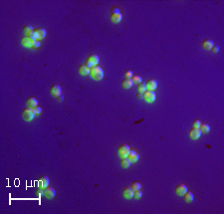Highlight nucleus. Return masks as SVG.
Returning a JSON list of instances; mask_svg holds the SVG:
<instances>
[{
    "label": "nucleus",
    "instance_id": "14",
    "mask_svg": "<svg viewBox=\"0 0 224 214\" xmlns=\"http://www.w3.org/2000/svg\"><path fill=\"white\" fill-rule=\"evenodd\" d=\"M145 86H147V90H151L153 91L154 89H156L158 87V81L155 79H149L145 83Z\"/></svg>",
    "mask_w": 224,
    "mask_h": 214
},
{
    "label": "nucleus",
    "instance_id": "12",
    "mask_svg": "<svg viewBox=\"0 0 224 214\" xmlns=\"http://www.w3.org/2000/svg\"><path fill=\"white\" fill-rule=\"evenodd\" d=\"M50 93L52 96L54 97H57L59 95H61V87H60L58 84H54L51 86L50 88Z\"/></svg>",
    "mask_w": 224,
    "mask_h": 214
},
{
    "label": "nucleus",
    "instance_id": "25",
    "mask_svg": "<svg viewBox=\"0 0 224 214\" xmlns=\"http://www.w3.org/2000/svg\"><path fill=\"white\" fill-rule=\"evenodd\" d=\"M132 80H133L134 84H140V83H142V79L138 75H134L133 77H132Z\"/></svg>",
    "mask_w": 224,
    "mask_h": 214
},
{
    "label": "nucleus",
    "instance_id": "28",
    "mask_svg": "<svg viewBox=\"0 0 224 214\" xmlns=\"http://www.w3.org/2000/svg\"><path fill=\"white\" fill-rule=\"evenodd\" d=\"M142 196V192L140 191V189H138V190H134V199H140V197Z\"/></svg>",
    "mask_w": 224,
    "mask_h": 214
},
{
    "label": "nucleus",
    "instance_id": "2",
    "mask_svg": "<svg viewBox=\"0 0 224 214\" xmlns=\"http://www.w3.org/2000/svg\"><path fill=\"white\" fill-rule=\"evenodd\" d=\"M35 112H34V110H33V108H30V107H26L23 109V111H22V117H23V119L27 121H32L33 119H34L35 117Z\"/></svg>",
    "mask_w": 224,
    "mask_h": 214
},
{
    "label": "nucleus",
    "instance_id": "16",
    "mask_svg": "<svg viewBox=\"0 0 224 214\" xmlns=\"http://www.w3.org/2000/svg\"><path fill=\"white\" fill-rule=\"evenodd\" d=\"M78 72H79V74H81V75L86 76L88 74H90V67L87 66L86 64H81L79 68H78Z\"/></svg>",
    "mask_w": 224,
    "mask_h": 214
},
{
    "label": "nucleus",
    "instance_id": "31",
    "mask_svg": "<svg viewBox=\"0 0 224 214\" xmlns=\"http://www.w3.org/2000/svg\"><path fill=\"white\" fill-rule=\"evenodd\" d=\"M33 110H34V112L36 115H39V114H41L42 112V109H41V107H35V108H33Z\"/></svg>",
    "mask_w": 224,
    "mask_h": 214
},
{
    "label": "nucleus",
    "instance_id": "29",
    "mask_svg": "<svg viewBox=\"0 0 224 214\" xmlns=\"http://www.w3.org/2000/svg\"><path fill=\"white\" fill-rule=\"evenodd\" d=\"M125 78H132V77H133V71H132V70H129V69H127V70H125Z\"/></svg>",
    "mask_w": 224,
    "mask_h": 214
},
{
    "label": "nucleus",
    "instance_id": "13",
    "mask_svg": "<svg viewBox=\"0 0 224 214\" xmlns=\"http://www.w3.org/2000/svg\"><path fill=\"white\" fill-rule=\"evenodd\" d=\"M38 181H39L40 187H42V188H46L47 186L49 185V177L46 176V175H41V176L38 178Z\"/></svg>",
    "mask_w": 224,
    "mask_h": 214
},
{
    "label": "nucleus",
    "instance_id": "33",
    "mask_svg": "<svg viewBox=\"0 0 224 214\" xmlns=\"http://www.w3.org/2000/svg\"><path fill=\"white\" fill-rule=\"evenodd\" d=\"M40 45H41V43H40V41H39V40H37V41H35L34 45H33V48H34V49H37V48H39V47H40Z\"/></svg>",
    "mask_w": 224,
    "mask_h": 214
},
{
    "label": "nucleus",
    "instance_id": "19",
    "mask_svg": "<svg viewBox=\"0 0 224 214\" xmlns=\"http://www.w3.org/2000/svg\"><path fill=\"white\" fill-rule=\"evenodd\" d=\"M127 158H129L132 163H136V161L140 159V155H138V152H134V150H131L129 155H127Z\"/></svg>",
    "mask_w": 224,
    "mask_h": 214
},
{
    "label": "nucleus",
    "instance_id": "32",
    "mask_svg": "<svg viewBox=\"0 0 224 214\" xmlns=\"http://www.w3.org/2000/svg\"><path fill=\"white\" fill-rule=\"evenodd\" d=\"M210 50L213 52V53H217V52L219 51V46H218V45H215V44H214L213 46H212V48L210 49Z\"/></svg>",
    "mask_w": 224,
    "mask_h": 214
},
{
    "label": "nucleus",
    "instance_id": "18",
    "mask_svg": "<svg viewBox=\"0 0 224 214\" xmlns=\"http://www.w3.org/2000/svg\"><path fill=\"white\" fill-rule=\"evenodd\" d=\"M122 87L125 88V89H129V88H131L132 86L134 85V82L133 80H132V78H125L122 80Z\"/></svg>",
    "mask_w": 224,
    "mask_h": 214
},
{
    "label": "nucleus",
    "instance_id": "15",
    "mask_svg": "<svg viewBox=\"0 0 224 214\" xmlns=\"http://www.w3.org/2000/svg\"><path fill=\"white\" fill-rule=\"evenodd\" d=\"M123 19V15L121 12H112L111 13V20L114 23H119Z\"/></svg>",
    "mask_w": 224,
    "mask_h": 214
},
{
    "label": "nucleus",
    "instance_id": "24",
    "mask_svg": "<svg viewBox=\"0 0 224 214\" xmlns=\"http://www.w3.org/2000/svg\"><path fill=\"white\" fill-rule=\"evenodd\" d=\"M183 196H184V200L186 202H192L194 199V196H193V194H192V192H189V191H186V192L183 194Z\"/></svg>",
    "mask_w": 224,
    "mask_h": 214
},
{
    "label": "nucleus",
    "instance_id": "37",
    "mask_svg": "<svg viewBox=\"0 0 224 214\" xmlns=\"http://www.w3.org/2000/svg\"><path fill=\"white\" fill-rule=\"evenodd\" d=\"M136 98H138V99H142L143 98V93L138 92V94H136Z\"/></svg>",
    "mask_w": 224,
    "mask_h": 214
},
{
    "label": "nucleus",
    "instance_id": "35",
    "mask_svg": "<svg viewBox=\"0 0 224 214\" xmlns=\"http://www.w3.org/2000/svg\"><path fill=\"white\" fill-rule=\"evenodd\" d=\"M56 99H57V101H58V102H60V103H61V102H63V100H64V97H63L62 95H59V96H57V97H56Z\"/></svg>",
    "mask_w": 224,
    "mask_h": 214
},
{
    "label": "nucleus",
    "instance_id": "6",
    "mask_svg": "<svg viewBox=\"0 0 224 214\" xmlns=\"http://www.w3.org/2000/svg\"><path fill=\"white\" fill-rule=\"evenodd\" d=\"M155 98H156V95L153 91H151V90H147V91L143 93L142 99H145V101L147 103H153L154 101H155Z\"/></svg>",
    "mask_w": 224,
    "mask_h": 214
},
{
    "label": "nucleus",
    "instance_id": "3",
    "mask_svg": "<svg viewBox=\"0 0 224 214\" xmlns=\"http://www.w3.org/2000/svg\"><path fill=\"white\" fill-rule=\"evenodd\" d=\"M46 34H47V32L44 28H37V29H34V32H33V34L31 35V37L37 41V40L44 39Z\"/></svg>",
    "mask_w": 224,
    "mask_h": 214
},
{
    "label": "nucleus",
    "instance_id": "4",
    "mask_svg": "<svg viewBox=\"0 0 224 214\" xmlns=\"http://www.w3.org/2000/svg\"><path fill=\"white\" fill-rule=\"evenodd\" d=\"M36 40L33 39L31 36H23V37L21 38V44L23 45L24 47H26V48H33V45H34Z\"/></svg>",
    "mask_w": 224,
    "mask_h": 214
},
{
    "label": "nucleus",
    "instance_id": "10",
    "mask_svg": "<svg viewBox=\"0 0 224 214\" xmlns=\"http://www.w3.org/2000/svg\"><path fill=\"white\" fill-rule=\"evenodd\" d=\"M56 195L55 189L52 187H48L47 186L46 188H44V196L47 198V199H52V198Z\"/></svg>",
    "mask_w": 224,
    "mask_h": 214
},
{
    "label": "nucleus",
    "instance_id": "5",
    "mask_svg": "<svg viewBox=\"0 0 224 214\" xmlns=\"http://www.w3.org/2000/svg\"><path fill=\"white\" fill-rule=\"evenodd\" d=\"M99 61H100V58H99V56L97 55V54H91V55H89V57L87 58L86 63H85V64L91 68L92 66L98 65Z\"/></svg>",
    "mask_w": 224,
    "mask_h": 214
},
{
    "label": "nucleus",
    "instance_id": "27",
    "mask_svg": "<svg viewBox=\"0 0 224 214\" xmlns=\"http://www.w3.org/2000/svg\"><path fill=\"white\" fill-rule=\"evenodd\" d=\"M147 86H145V84H143V83H140V84H138V91L140 92V93H145V91H147Z\"/></svg>",
    "mask_w": 224,
    "mask_h": 214
},
{
    "label": "nucleus",
    "instance_id": "26",
    "mask_svg": "<svg viewBox=\"0 0 224 214\" xmlns=\"http://www.w3.org/2000/svg\"><path fill=\"white\" fill-rule=\"evenodd\" d=\"M131 187L134 189V190H138V189H140V187H142V184H140V181H134L133 183H132Z\"/></svg>",
    "mask_w": 224,
    "mask_h": 214
},
{
    "label": "nucleus",
    "instance_id": "21",
    "mask_svg": "<svg viewBox=\"0 0 224 214\" xmlns=\"http://www.w3.org/2000/svg\"><path fill=\"white\" fill-rule=\"evenodd\" d=\"M23 32L27 36H31L33 34V32H34V29H33V27L31 25H25L23 27Z\"/></svg>",
    "mask_w": 224,
    "mask_h": 214
},
{
    "label": "nucleus",
    "instance_id": "7",
    "mask_svg": "<svg viewBox=\"0 0 224 214\" xmlns=\"http://www.w3.org/2000/svg\"><path fill=\"white\" fill-rule=\"evenodd\" d=\"M129 152H131V148H129V146L127 145H125V143H123V145H121L120 146H119V148H118L119 155H120L121 157H127V155H129Z\"/></svg>",
    "mask_w": 224,
    "mask_h": 214
},
{
    "label": "nucleus",
    "instance_id": "9",
    "mask_svg": "<svg viewBox=\"0 0 224 214\" xmlns=\"http://www.w3.org/2000/svg\"><path fill=\"white\" fill-rule=\"evenodd\" d=\"M201 134H202V132H200V130H199L198 128H193V127H192V128H190V130H189V136L191 137L192 139H199L200 136H201Z\"/></svg>",
    "mask_w": 224,
    "mask_h": 214
},
{
    "label": "nucleus",
    "instance_id": "11",
    "mask_svg": "<svg viewBox=\"0 0 224 214\" xmlns=\"http://www.w3.org/2000/svg\"><path fill=\"white\" fill-rule=\"evenodd\" d=\"M123 195H124L125 198L127 199H131V198L134 197V189L131 187V186H127V187L124 188L123 190Z\"/></svg>",
    "mask_w": 224,
    "mask_h": 214
},
{
    "label": "nucleus",
    "instance_id": "22",
    "mask_svg": "<svg viewBox=\"0 0 224 214\" xmlns=\"http://www.w3.org/2000/svg\"><path fill=\"white\" fill-rule=\"evenodd\" d=\"M131 163L132 161L129 160L127 157H122V160H121V165H122V167L124 168H127L131 166Z\"/></svg>",
    "mask_w": 224,
    "mask_h": 214
},
{
    "label": "nucleus",
    "instance_id": "1",
    "mask_svg": "<svg viewBox=\"0 0 224 214\" xmlns=\"http://www.w3.org/2000/svg\"><path fill=\"white\" fill-rule=\"evenodd\" d=\"M90 75L94 80H101L104 77V71L99 65H95L90 68Z\"/></svg>",
    "mask_w": 224,
    "mask_h": 214
},
{
    "label": "nucleus",
    "instance_id": "17",
    "mask_svg": "<svg viewBox=\"0 0 224 214\" xmlns=\"http://www.w3.org/2000/svg\"><path fill=\"white\" fill-rule=\"evenodd\" d=\"M26 104H27V107H30V108H35L38 106V101L35 97H28L26 100Z\"/></svg>",
    "mask_w": 224,
    "mask_h": 214
},
{
    "label": "nucleus",
    "instance_id": "30",
    "mask_svg": "<svg viewBox=\"0 0 224 214\" xmlns=\"http://www.w3.org/2000/svg\"><path fill=\"white\" fill-rule=\"evenodd\" d=\"M200 121L199 120H194L193 121H192V127L193 128H199V126H200Z\"/></svg>",
    "mask_w": 224,
    "mask_h": 214
},
{
    "label": "nucleus",
    "instance_id": "20",
    "mask_svg": "<svg viewBox=\"0 0 224 214\" xmlns=\"http://www.w3.org/2000/svg\"><path fill=\"white\" fill-rule=\"evenodd\" d=\"M201 45H202V47L205 49V50H210V49L212 48V46L214 45V42L212 41L211 39H205L202 41Z\"/></svg>",
    "mask_w": 224,
    "mask_h": 214
},
{
    "label": "nucleus",
    "instance_id": "8",
    "mask_svg": "<svg viewBox=\"0 0 224 214\" xmlns=\"http://www.w3.org/2000/svg\"><path fill=\"white\" fill-rule=\"evenodd\" d=\"M174 191H175V193L177 195L183 196V194H184V193L187 191V187H186V185H185V184L180 183V184H177V185L175 186V188H174Z\"/></svg>",
    "mask_w": 224,
    "mask_h": 214
},
{
    "label": "nucleus",
    "instance_id": "36",
    "mask_svg": "<svg viewBox=\"0 0 224 214\" xmlns=\"http://www.w3.org/2000/svg\"><path fill=\"white\" fill-rule=\"evenodd\" d=\"M37 193L38 194H43L44 195V188H42V187L37 188Z\"/></svg>",
    "mask_w": 224,
    "mask_h": 214
},
{
    "label": "nucleus",
    "instance_id": "23",
    "mask_svg": "<svg viewBox=\"0 0 224 214\" xmlns=\"http://www.w3.org/2000/svg\"><path fill=\"white\" fill-rule=\"evenodd\" d=\"M198 128H199V130H200V132H205V134H207V132L210 130V127H209V125H208V123H201Z\"/></svg>",
    "mask_w": 224,
    "mask_h": 214
},
{
    "label": "nucleus",
    "instance_id": "34",
    "mask_svg": "<svg viewBox=\"0 0 224 214\" xmlns=\"http://www.w3.org/2000/svg\"><path fill=\"white\" fill-rule=\"evenodd\" d=\"M112 12H121V11H120V9H119V7H116V6H114V7L111 9V13Z\"/></svg>",
    "mask_w": 224,
    "mask_h": 214
}]
</instances>
